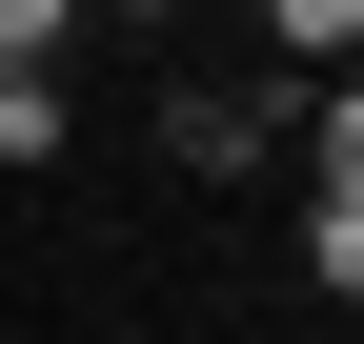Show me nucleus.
Listing matches in <instances>:
<instances>
[{
  "mask_svg": "<svg viewBox=\"0 0 364 344\" xmlns=\"http://www.w3.org/2000/svg\"><path fill=\"white\" fill-rule=\"evenodd\" d=\"M162 142H182V162H263V142H284V81H182Z\"/></svg>",
  "mask_w": 364,
  "mask_h": 344,
  "instance_id": "obj_1",
  "label": "nucleus"
},
{
  "mask_svg": "<svg viewBox=\"0 0 364 344\" xmlns=\"http://www.w3.org/2000/svg\"><path fill=\"white\" fill-rule=\"evenodd\" d=\"M263 41H284V81H344V41H364V0H263Z\"/></svg>",
  "mask_w": 364,
  "mask_h": 344,
  "instance_id": "obj_2",
  "label": "nucleus"
},
{
  "mask_svg": "<svg viewBox=\"0 0 364 344\" xmlns=\"http://www.w3.org/2000/svg\"><path fill=\"white\" fill-rule=\"evenodd\" d=\"M304 284H324V304H364V203H304Z\"/></svg>",
  "mask_w": 364,
  "mask_h": 344,
  "instance_id": "obj_3",
  "label": "nucleus"
},
{
  "mask_svg": "<svg viewBox=\"0 0 364 344\" xmlns=\"http://www.w3.org/2000/svg\"><path fill=\"white\" fill-rule=\"evenodd\" d=\"M0 162H61V81H0Z\"/></svg>",
  "mask_w": 364,
  "mask_h": 344,
  "instance_id": "obj_4",
  "label": "nucleus"
},
{
  "mask_svg": "<svg viewBox=\"0 0 364 344\" xmlns=\"http://www.w3.org/2000/svg\"><path fill=\"white\" fill-rule=\"evenodd\" d=\"M324 203H364V81H324Z\"/></svg>",
  "mask_w": 364,
  "mask_h": 344,
  "instance_id": "obj_5",
  "label": "nucleus"
},
{
  "mask_svg": "<svg viewBox=\"0 0 364 344\" xmlns=\"http://www.w3.org/2000/svg\"><path fill=\"white\" fill-rule=\"evenodd\" d=\"M81 0H0V81H41V41H61Z\"/></svg>",
  "mask_w": 364,
  "mask_h": 344,
  "instance_id": "obj_6",
  "label": "nucleus"
},
{
  "mask_svg": "<svg viewBox=\"0 0 364 344\" xmlns=\"http://www.w3.org/2000/svg\"><path fill=\"white\" fill-rule=\"evenodd\" d=\"M102 21H182V0H102Z\"/></svg>",
  "mask_w": 364,
  "mask_h": 344,
  "instance_id": "obj_7",
  "label": "nucleus"
},
{
  "mask_svg": "<svg viewBox=\"0 0 364 344\" xmlns=\"http://www.w3.org/2000/svg\"><path fill=\"white\" fill-rule=\"evenodd\" d=\"M344 81H364V41H344Z\"/></svg>",
  "mask_w": 364,
  "mask_h": 344,
  "instance_id": "obj_8",
  "label": "nucleus"
}]
</instances>
